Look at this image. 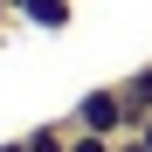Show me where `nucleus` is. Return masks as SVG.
<instances>
[{"label": "nucleus", "instance_id": "nucleus-7", "mask_svg": "<svg viewBox=\"0 0 152 152\" xmlns=\"http://www.w3.org/2000/svg\"><path fill=\"white\" fill-rule=\"evenodd\" d=\"M0 152H28V138H14V145H0Z\"/></svg>", "mask_w": 152, "mask_h": 152}, {"label": "nucleus", "instance_id": "nucleus-1", "mask_svg": "<svg viewBox=\"0 0 152 152\" xmlns=\"http://www.w3.org/2000/svg\"><path fill=\"white\" fill-rule=\"evenodd\" d=\"M76 132H104V138L132 132V118H124V97H118V90H90L83 104H76Z\"/></svg>", "mask_w": 152, "mask_h": 152}, {"label": "nucleus", "instance_id": "nucleus-6", "mask_svg": "<svg viewBox=\"0 0 152 152\" xmlns=\"http://www.w3.org/2000/svg\"><path fill=\"white\" fill-rule=\"evenodd\" d=\"M111 152H152V145H145V138L132 132V138H124V145H111Z\"/></svg>", "mask_w": 152, "mask_h": 152}, {"label": "nucleus", "instance_id": "nucleus-2", "mask_svg": "<svg viewBox=\"0 0 152 152\" xmlns=\"http://www.w3.org/2000/svg\"><path fill=\"white\" fill-rule=\"evenodd\" d=\"M118 97H124V118H132V124H145V118H152V62L124 76V83H118Z\"/></svg>", "mask_w": 152, "mask_h": 152}, {"label": "nucleus", "instance_id": "nucleus-9", "mask_svg": "<svg viewBox=\"0 0 152 152\" xmlns=\"http://www.w3.org/2000/svg\"><path fill=\"white\" fill-rule=\"evenodd\" d=\"M7 7H14V14H21V7H28V0H7Z\"/></svg>", "mask_w": 152, "mask_h": 152}, {"label": "nucleus", "instance_id": "nucleus-8", "mask_svg": "<svg viewBox=\"0 0 152 152\" xmlns=\"http://www.w3.org/2000/svg\"><path fill=\"white\" fill-rule=\"evenodd\" d=\"M138 138H145V145H152V118H145V124H138Z\"/></svg>", "mask_w": 152, "mask_h": 152}, {"label": "nucleus", "instance_id": "nucleus-4", "mask_svg": "<svg viewBox=\"0 0 152 152\" xmlns=\"http://www.w3.org/2000/svg\"><path fill=\"white\" fill-rule=\"evenodd\" d=\"M28 152H69V132L62 124H42V132H28Z\"/></svg>", "mask_w": 152, "mask_h": 152}, {"label": "nucleus", "instance_id": "nucleus-3", "mask_svg": "<svg viewBox=\"0 0 152 152\" xmlns=\"http://www.w3.org/2000/svg\"><path fill=\"white\" fill-rule=\"evenodd\" d=\"M21 14H28L35 28H69V14H76V0H28Z\"/></svg>", "mask_w": 152, "mask_h": 152}, {"label": "nucleus", "instance_id": "nucleus-5", "mask_svg": "<svg viewBox=\"0 0 152 152\" xmlns=\"http://www.w3.org/2000/svg\"><path fill=\"white\" fill-rule=\"evenodd\" d=\"M69 152H111L104 132H69Z\"/></svg>", "mask_w": 152, "mask_h": 152}, {"label": "nucleus", "instance_id": "nucleus-10", "mask_svg": "<svg viewBox=\"0 0 152 152\" xmlns=\"http://www.w3.org/2000/svg\"><path fill=\"white\" fill-rule=\"evenodd\" d=\"M0 14H14V7H7V0H0Z\"/></svg>", "mask_w": 152, "mask_h": 152}]
</instances>
